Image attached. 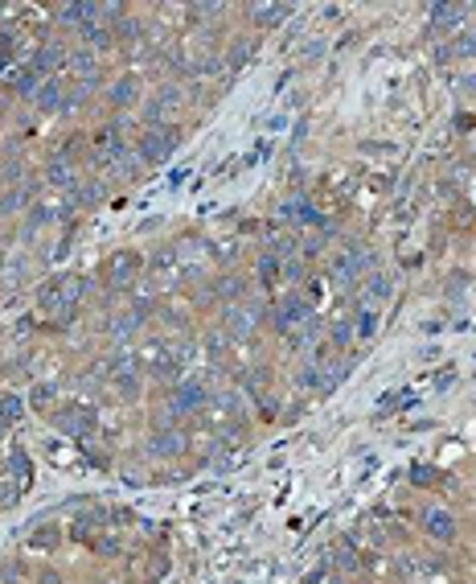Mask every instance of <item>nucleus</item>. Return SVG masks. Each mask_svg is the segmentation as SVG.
<instances>
[{
	"instance_id": "nucleus-1",
	"label": "nucleus",
	"mask_w": 476,
	"mask_h": 584,
	"mask_svg": "<svg viewBox=\"0 0 476 584\" xmlns=\"http://www.w3.org/2000/svg\"><path fill=\"white\" fill-rule=\"evenodd\" d=\"M78 280H54V284H46V288L37 292V309L49 317H58V321H66V317H74V305H78Z\"/></svg>"
},
{
	"instance_id": "nucleus-2",
	"label": "nucleus",
	"mask_w": 476,
	"mask_h": 584,
	"mask_svg": "<svg viewBox=\"0 0 476 584\" xmlns=\"http://www.w3.org/2000/svg\"><path fill=\"white\" fill-rule=\"evenodd\" d=\"M140 268H144V260L136 255V251H115L111 255V264H107V288H115V292H123V288H132L136 284V276H140Z\"/></svg>"
},
{
	"instance_id": "nucleus-3",
	"label": "nucleus",
	"mask_w": 476,
	"mask_h": 584,
	"mask_svg": "<svg viewBox=\"0 0 476 584\" xmlns=\"http://www.w3.org/2000/svg\"><path fill=\"white\" fill-rule=\"evenodd\" d=\"M173 152H177V136H173V132H165V128H144L140 157L148 161V165H161V161H168Z\"/></svg>"
},
{
	"instance_id": "nucleus-4",
	"label": "nucleus",
	"mask_w": 476,
	"mask_h": 584,
	"mask_svg": "<svg viewBox=\"0 0 476 584\" xmlns=\"http://www.w3.org/2000/svg\"><path fill=\"white\" fill-rule=\"evenodd\" d=\"M54 428L58 432H66V437H91L95 432V415L87 412V408H58L54 412Z\"/></svg>"
},
{
	"instance_id": "nucleus-5",
	"label": "nucleus",
	"mask_w": 476,
	"mask_h": 584,
	"mask_svg": "<svg viewBox=\"0 0 476 584\" xmlns=\"http://www.w3.org/2000/svg\"><path fill=\"white\" fill-rule=\"evenodd\" d=\"M308 317H312V309L304 305V296H284V300L275 305L271 321H275L280 334H287V329H300V321H308Z\"/></svg>"
},
{
	"instance_id": "nucleus-6",
	"label": "nucleus",
	"mask_w": 476,
	"mask_h": 584,
	"mask_svg": "<svg viewBox=\"0 0 476 584\" xmlns=\"http://www.w3.org/2000/svg\"><path fill=\"white\" fill-rule=\"evenodd\" d=\"M206 399H210V387L206 383H181V387L173 391V399H168V412L173 415L197 412V408H206Z\"/></svg>"
},
{
	"instance_id": "nucleus-7",
	"label": "nucleus",
	"mask_w": 476,
	"mask_h": 584,
	"mask_svg": "<svg viewBox=\"0 0 476 584\" xmlns=\"http://www.w3.org/2000/svg\"><path fill=\"white\" fill-rule=\"evenodd\" d=\"M152 453H156V457H177V453H185V432H177V428H156V432H152Z\"/></svg>"
},
{
	"instance_id": "nucleus-8",
	"label": "nucleus",
	"mask_w": 476,
	"mask_h": 584,
	"mask_svg": "<svg viewBox=\"0 0 476 584\" xmlns=\"http://www.w3.org/2000/svg\"><path fill=\"white\" fill-rule=\"evenodd\" d=\"M46 181L54 185V190H70L74 185V165H70V157H49L46 161Z\"/></svg>"
},
{
	"instance_id": "nucleus-9",
	"label": "nucleus",
	"mask_w": 476,
	"mask_h": 584,
	"mask_svg": "<svg viewBox=\"0 0 476 584\" xmlns=\"http://www.w3.org/2000/svg\"><path fill=\"white\" fill-rule=\"evenodd\" d=\"M423 527H427L431 539H439V543H452L456 539V523L448 511H427L423 514Z\"/></svg>"
},
{
	"instance_id": "nucleus-10",
	"label": "nucleus",
	"mask_w": 476,
	"mask_h": 584,
	"mask_svg": "<svg viewBox=\"0 0 476 584\" xmlns=\"http://www.w3.org/2000/svg\"><path fill=\"white\" fill-rule=\"evenodd\" d=\"M255 317H259V309H246V305L230 309L226 313V338H246L255 329Z\"/></svg>"
},
{
	"instance_id": "nucleus-11",
	"label": "nucleus",
	"mask_w": 476,
	"mask_h": 584,
	"mask_svg": "<svg viewBox=\"0 0 476 584\" xmlns=\"http://www.w3.org/2000/svg\"><path fill=\"white\" fill-rule=\"evenodd\" d=\"M173 103H177V91L165 87L156 99H148V107H144V123H148V128H161V120H165V111L173 107Z\"/></svg>"
},
{
	"instance_id": "nucleus-12",
	"label": "nucleus",
	"mask_w": 476,
	"mask_h": 584,
	"mask_svg": "<svg viewBox=\"0 0 476 584\" xmlns=\"http://www.w3.org/2000/svg\"><path fill=\"white\" fill-rule=\"evenodd\" d=\"M37 78H42V74H33V66H21V71H4V83H8L13 91H21V95H37Z\"/></svg>"
},
{
	"instance_id": "nucleus-13",
	"label": "nucleus",
	"mask_w": 476,
	"mask_h": 584,
	"mask_svg": "<svg viewBox=\"0 0 476 584\" xmlns=\"http://www.w3.org/2000/svg\"><path fill=\"white\" fill-rule=\"evenodd\" d=\"M292 17V4H251V21L255 25H275Z\"/></svg>"
},
{
	"instance_id": "nucleus-14",
	"label": "nucleus",
	"mask_w": 476,
	"mask_h": 584,
	"mask_svg": "<svg viewBox=\"0 0 476 584\" xmlns=\"http://www.w3.org/2000/svg\"><path fill=\"white\" fill-rule=\"evenodd\" d=\"M431 21H435V29H452V25L464 21V8L460 4H435L431 8Z\"/></svg>"
},
{
	"instance_id": "nucleus-15",
	"label": "nucleus",
	"mask_w": 476,
	"mask_h": 584,
	"mask_svg": "<svg viewBox=\"0 0 476 584\" xmlns=\"http://www.w3.org/2000/svg\"><path fill=\"white\" fill-rule=\"evenodd\" d=\"M357 272H361V268H357V255H337V260H333V280L341 284V288L353 284Z\"/></svg>"
},
{
	"instance_id": "nucleus-16",
	"label": "nucleus",
	"mask_w": 476,
	"mask_h": 584,
	"mask_svg": "<svg viewBox=\"0 0 476 584\" xmlns=\"http://www.w3.org/2000/svg\"><path fill=\"white\" fill-rule=\"evenodd\" d=\"M62 58H66V54H62L58 46H46V49H37V54H33V62H29V66H33V74H46V71H54V66H62Z\"/></svg>"
},
{
	"instance_id": "nucleus-17",
	"label": "nucleus",
	"mask_w": 476,
	"mask_h": 584,
	"mask_svg": "<svg viewBox=\"0 0 476 584\" xmlns=\"http://www.w3.org/2000/svg\"><path fill=\"white\" fill-rule=\"evenodd\" d=\"M66 95H62V87L58 83H42V91H37V107L42 111H54V107H62Z\"/></svg>"
},
{
	"instance_id": "nucleus-18",
	"label": "nucleus",
	"mask_w": 476,
	"mask_h": 584,
	"mask_svg": "<svg viewBox=\"0 0 476 584\" xmlns=\"http://www.w3.org/2000/svg\"><path fill=\"white\" fill-rule=\"evenodd\" d=\"M136 95H140V83H136V78H119L115 91H111V103H115V107H127Z\"/></svg>"
},
{
	"instance_id": "nucleus-19",
	"label": "nucleus",
	"mask_w": 476,
	"mask_h": 584,
	"mask_svg": "<svg viewBox=\"0 0 476 584\" xmlns=\"http://www.w3.org/2000/svg\"><path fill=\"white\" fill-rule=\"evenodd\" d=\"M242 292H246L242 276H222V280H218V296H222V300H242Z\"/></svg>"
},
{
	"instance_id": "nucleus-20",
	"label": "nucleus",
	"mask_w": 476,
	"mask_h": 584,
	"mask_svg": "<svg viewBox=\"0 0 476 584\" xmlns=\"http://www.w3.org/2000/svg\"><path fill=\"white\" fill-rule=\"evenodd\" d=\"M70 66H74L78 74H82L87 83H95V58H91L87 49H78V54H74V58H70Z\"/></svg>"
},
{
	"instance_id": "nucleus-21",
	"label": "nucleus",
	"mask_w": 476,
	"mask_h": 584,
	"mask_svg": "<svg viewBox=\"0 0 476 584\" xmlns=\"http://www.w3.org/2000/svg\"><path fill=\"white\" fill-rule=\"evenodd\" d=\"M8 465H13V473H17V486H29V461H25L21 449L8 453Z\"/></svg>"
},
{
	"instance_id": "nucleus-22",
	"label": "nucleus",
	"mask_w": 476,
	"mask_h": 584,
	"mask_svg": "<svg viewBox=\"0 0 476 584\" xmlns=\"http://www.w3.org/2000/svg\"><path fill=\"white\" fill-rule=\"evenodd\" d=\"M259 276H263V284H275V276H280V260H275V255H263V260H259Z\"/></svg>"
},
{
	"instance_id": "nucleus-23",
	"label": "nucleus",
	"mask_w": 476,
	"mask_h": 584,
	"mask_svg": "<svg viewBox=\"0 0 476 584\" xmlns=\"http://www.w3.org/2000/svg\"><path fill=\"white\" fill-rule=\"evenodd\" d=\"M357 329H361V338H370V334L378 329V317H374V309H365V313H357Z\"/></svg>"
},
{
	"instance_id": "nucleus-24",
	"label": "nucleus",
	"mask_w": 476,
	"mask_h": 584,
	"mask_svg": "<svg viewBox=\"0 0 476 584\" xmlns=\"http://www.w3.org/2000/svg\"><path fill=\"white\" fill-rule=\"evenodd\" d=\"M99 190H103L99 181H87V185H82V194H78V206H95V202H99Z\"/></svg>"
},
{
	"instance_id": "nucleus-25",
	"label": "nucleus",
	"mask_w": 476,
	"mask_h": 584,
	"mask_svg": "<svg viewBox=\"0 0 476 584\" xmlns=\"http://www.w3.org/2000/svg\"><path fill=\"white\" fill-rule=\"evenodd\" d=\"M365 284H370V292H374V296H390V280H386L382 272H374V276H370Z\"/></svg>"
},
{
	"instance_id": "nucleus-26",
	"label": "nucleus",
	"mask_w": 476,
	"mask_h": 584,
	"mask_svg": "<svg viewBox=\"0 0 476 584\" xmlns=\"http://www.w3.org/2000/svg\"><path fill=\"white\" fill-rule=\"evenodd\" d=\"M49 399H54V387H49V383H37V387H33V408H46Z\"/></svg>"
},
{
	"instance_id": "nucleus-27",
	"label": "nucleus",
	"mask_w": 476,
	"mask_h": 584,
	"mask_svg": "<svg viewBox=\"0 0 476 584\" xmlns=\"http://www.w3.org/2000/svg\"><path fill=\"white\" fill-rule=\"evenodd\" d=\"M456 54H468V58H472L476 54V33H460V37H456Z\"/></svg>"
},
{
	"instance_id": "nucleus-28",
	"label": "nucleus",
	"mask_w": 476,
	"mask_h": 584,
	"mask_svg": "<svg viewBox=\"0 0 476 584\" xmlns=\"http://www.w3.org/2000/svg\"><path fill=\"white\" fill-rule=\"evenodd\" d=\"M54 543H58V531H54V527H46V531H37V535H33V547H54Z\"/></svg>"
},
{
	"instance_id": "nucleus-29",
	"label": "nucleus",
	"mask_w": 476,
	"mask_h": 584,
	"mask_svg": "<svg viewBox=\"0 0 476 584\" xmlns=\"http://www.w3.org/2000/svg\"><path fill=\"white\" fill-rule=\"evenodd\" d=\"M349 334H353V329H349V321H337V325H333V346H345V341H349Z\"/></svg>"
},
{
	"instance_id": "nucleus-30",
	"label": "nucleus",
	"mask_w": 476,
	"mask_h": 584,
	"mask_svg": "<svg viewBox=\"0 0 476 584\" xmlns=\"http://www.w3.org/2000/svg\"><path fill=\"white\" fill-rule=\"evenodd\" d=\"M246 54H251V46H246V42H242V46H234V49H230V66H242V62H246Z\"/></svg>"
},
{
	"instance_id": "nucleus-31",
	"label": "nucleus",
	"mask_w": 476,
	"mask_h": 584,
	"mask_svg": "<svg viewBox=\"0 0 476 584\" xmlns=\"http://www.w3.org/2000/svg\"><path fill=\"white\" fill-rule=\"evenodd\" d=\"M136 33H140V25H136V21H119V37H123V42H132Z\"/></svg>"
},
{
	"instance_id": "nucleus-32",
	"label": "nucleus",
	"mask_w": 476,
	"mask_h": 584,
	"mask_svg": "<svg viewBox=\"0 0 476 584\" xmlns=\"http://www.w3.org/2000/svg\"><path fill=\"white\" fill-rule=\"evenodd\" d=\"M452 379H456V370H452V366H444V370L435 375V387H439V391H448V383H452Z\"/></svg>"
},
{
	"instance_id": "nucleus-33",
	"label": "nucleus",
	"mask_w": 476,
	"mask_h": 584,
	"mask_svg": "<svg viewBox=\"0 0 476 584\" xmlns=\"http://www.w3.org/2000/svg\"><path fill=\"white\" fill-rule=\"evenodd\" d=\"M431 477H435V473H431L427 465H415V469H411V482H431Z\"/></svg>"
},
{
	"instance_id": "nucleus-34",
	"label": "nucleus",
	"mask_w": 476,
	"mask_h": 584,
	"mask_svg": "<svg viewBox=\"0 0 476 584\" xmlns=\"http://www.w3.org/2000/svg\"><path fill=\"white\" fill-rule=\"evenodd\" d=\"M17 498V489H13V482H0V502H13Z\"/></svg>"
}]
</instances>
